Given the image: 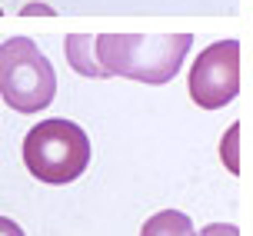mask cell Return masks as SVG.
Listing matches in <instances>:
<instances>
[{
	"mask_svg": "<svg viewBox=\"0 0 253 236\" xmlns=\"http://www.w3.org/2000/svg\"><path fill=\"white\" fill-rule=\"evenodd\" d=\"M190 34H100L97 60L107 77H126L137 83H170L190 53Z\"/></svg>",
	"mask_w": 253,
	"mask_h": 236,
	"instance_id": "obj_1",
	"label": "cell"
},
{
	"mask_svg": "<svg viewBox=\"0 0 253 236\" xmlns=\"http://www.w3.org/2000/svg\"><path fill=\"white\" fill-rule=\"evenodd\" d=\"M90 163V140L84 126L67 117L40 120L24 137V166L40 183H74Z\"/></svg>",
	"mask_w": 253,
	"mask_h": 236,
	"instance_id": "obj_2",
	"label": "cell"
},
{
	"mask_svg": "<svg viewBox=\"0 0 253 236\" xmlns=\"http://www.w3.org/2000/svg\"><path fill=\"white\" fill-rule=\"evenodd\" d=\"M57 93V74H53L47 53L27 37H10L0 43V97L17 113H40L50 107Z\"/></svg>",
	"mask_w": 253,
	"mask_h": 236,
	"instance_id": "obj_3",
	"label": "cell"
},
{
	"mask_svg": "<svg viewBox=\"0 0 253 236\" xmlns=\"http://www.w3.org/2000/svg\"><path fill=\"white\" fill-rule=\"evenodd\" d=\"M190 100L203 110H220L240 93V43L233 37L216 40L190 67Z\"/></svg>",
	"mask_w": 253,
	"mask_h": 236,
	"instance_id": "obj_4",
	"label": "cell"
},
{
	"mask_svg": "<svg viewBox=\"0 0 253 236\" xmlns=\"http://www.w3.org/2000/svg\"><path fill=\"white\" fill-rule=\"evenodd\" d=\"M63 53H67V63L74 67L80 77H90V80H103V67L97 60V37L90 34H70L63 40Z\"/></svg>",
	"mask_w": 253,
	"mask_h": 236,
	"instance_id": "obj_5",
	"label": "cell"
},
{
	"mask_svg": "<svg viewBox=\"0 0 253 236\" xmlns=\"http://www.w3.org/2000/svg\"><path fill=\"white\" fill-rule=\"evenodd\" d=\"M140 236H197V226L190 223L187 213H180V210H160V213H153L150 220L143 223Z\"/></svg>",
	"mask_w": 253,
	"mask_h": 236,
	"instance_id": "obj_6",
	"label": "cell"
},
{
	"mask_svg": "<svg viewBox=\"0 0 253 236\" xmlns=\"http://www.w3.org/2000/svg\"><path fill=\"white\" fill-rule=\"evenodd\" d=\"M237 140H240V126H230L223 143H220V157H223V163L230 166V173L240 170V163H237Z\"/></svg>",
	"mask_w": 253,
	"mask_h": 236,
	"instance_id": "obj_7",
	"label": "cell"
},
{
	"mask_svg": "<svg viewBox=\"0 0 253 236\" xmlns=\"http://www.w3.org/2000/svg\"><path fill=\"white\" fill-rule=\"evenodd\" d=\"M197 236H240V233H237L233 223H210V226H203Z\"/></svg>",
	"mask_w": 253,
	"mask_h": 236,
	"instance_id": "obj_8",
	"label": "cell"
},
{
	"mask_svg": "<svg viewBox=\"0 0 253 236\" xmlns=\"http://www.w3.org/2000/svg\"><path fill=\"white\" fill-rule=\"evenodd\" d=\"M0 236H24V230L13 223V220H7V216H0Z\"/></svg>",
	"mask_w": 253,
	"mask_h": 236,
	"instance_id": "obj_9",
	"label": "cell"
},
{
	"mask_svg": "<svg viewBox=\"0 0 253 236\" xmlns=\"http://www.w3.org/2000/svg\"><path fill=\"white\" fill-rule=\"evenodd\" d=\"M24 13L27 17H34V13H53V7H47V3H27Z\"/></svg>",
	"mask_w": 253,
	"mask_h": 236,
	"instance_id": "obj_10",
	"label": "cell"
},
{
	"mask_svg": "<svg viewBox=\"0 0 253 236\" xmlns=\"http://www.w3.org/2000/svg\"><path fill=\"white\" fill-rule=\"evenodd\" d=\"M0 13H3V10H0Z\"/></svg>",
	"mask_w": 253,
	"mask_h": 236,
	"instance_id": "obj_11",
	"label": "cell"
}]
</instances>
